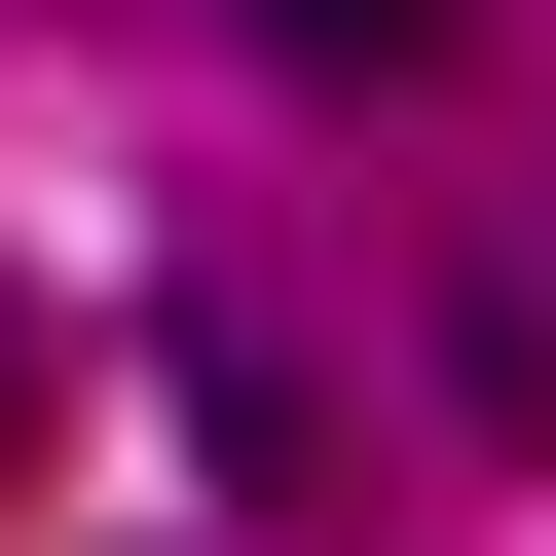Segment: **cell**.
I'll return each mask as SVG.
<instances>
[{"label": "cell", "mask_w": 556, "mask_h": 556, "mask_svg": "<svg viewBox=\"0 0 556 556\" xmlns=\"http://www.w3.org/2000/svg\"><path fill=\"white\" fill-rule=\"evenodd\" d=\"M260 38H298V75H445L482 0H260Z\"/></svg>", "instance_id": "1"}, {"label": "cell", "mask_w": 556, "mask_h": 556, "mask_svg": "<svg viewBox=\"0 0 556 556\" xmlns=\"http://www.w3.org/2000/svg\"><path fill=\"white\" fill-rule=\"evenodd\" d=\"M0 408H38V371H0Z\"/></svg>", "instance_id": "2"}]
</instances>
